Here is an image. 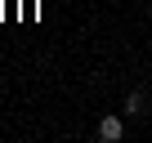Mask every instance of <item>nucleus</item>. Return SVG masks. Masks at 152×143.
Instances as JSON below:
<instances>
[{
  "mask_svg": "<svg viewBox=\"0 0 152 143\" xmlns=\"http://www.w3.org/2000/svg\"><path fill=\"white\" fill-rule=\"evenodd\" d=\"M99 139H103V143L125 139V121H121V116H103V121H99Z\"/></svg>",
  "mask_w": 152,
  "mask_h": 143,
  "instance_id": "1",
  "label": "nucleus"
},
{
  "mask_svg": "<svg viewBox=\"0 0 152 143\" xmlns=\"http://www.w3.org/2000/svg\"><path fill=\"white\" fill-rule=\"evenodd\" d=\"M143 107H148L143 90H130V98H125V112H130V116H143Z\"/></svg>",
  "mask_w": 152,
  "mask_h": 143,
  "instance_id": "2",
  "label": "nucleus"
}]
</instances>
